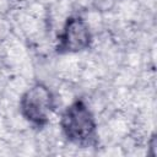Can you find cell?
<instances>
[{
	"label": "cell",
	"instance_id": "cell-1",
	"mask_svg": "<svg viewBox=\"0 0 157 157\" xmlns=\"http://www.w3.org/2000/svg\"><path fill=\"white\" fill-rule=\"evenodd\" d=\"M59 126L63 136L72 145L86 148L97 144V121L87 105L81 99H74L61 113Z\"/></svg>",
	"mask_w": 157,
	"mask_h": 157
},
{
	"label": "cell",
	"instance_id": "cell-3",
	"mask_svg": "<svg viewBox=\"0 0 157 157\" xmlns=\"http://www.w3.org/2000/svg\"><path fill=\"white\" fill-rule=\"evenodd\" d=\"M93 42L88 22L81 15L69 16L56 37L55 53L60 55L77 54L87 50Z\"/></svg>",
	"mask_w": 157,
	"mask_h": 157
},
{
	"label": "cell",
	"instance_id": "cell-4",
	"mask_svg": "<svg viewBox=\"0 0 157 157\" xmlns=\"http://www.w3.org/2000/svg\"><path fill=\"white\" fill-rule=\"evenodd\" d=\"M117 1L118 0H90V6L97 12L105 13L115 7Z\"/></svg>",
	"mask_w": 157,
	"mask_h": 157
},
{
	"label": "cell",
	"instance_id": "cell-2",
	"mask_svg": "<svg viewBox=\"0 0 157 157\" xmlns=\"http://www.w3.org/2000/svg\"><path fill=\"white\" fill-rule=\"evenodd\" d=\"M21 117L33 128L43 129L55 110V97L52 90L43 82L29 86L21 96L18 102Z\"/></svg>",
	"mask_w": 157,
	"mask_h": 157
}]
</instances>
